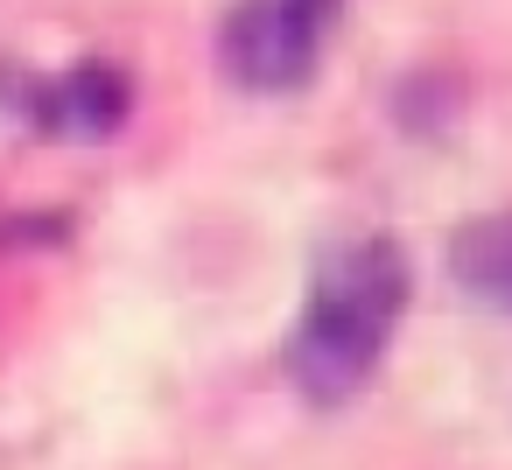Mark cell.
Segmentation results:
<instances>
[{
	"label": "cell",
	"mask_w": 512,
	"mask_h": 470,
	"mask_svg": "<svg viewBox=\"0 0 512 470\" xmlns=\"http://www.w3.org/2000/svg\"><path fill=\"white\" fill-rule=\"evenodd\" d=\"M134 113V78L106 57H78L64 78H36L29 85V120L43 134H78V141H106L120 134Z\"/></svg>",
	"instance_id": "3"
},
{
	"label": "cell",
	"mask_w": 512,
	"mask_h": 470,
	"mask_svg": "<svg viewBox=\"0 0 512 470\" xmlns=\"http://www.w3.org/2000/svg\"><path fill=\"white\" fill-rule=\"evenodd\" d=\"M449 274L470 302L512 316V204L449 232Z\"/></svg>",
	"instance_id": "4"
},
{
	"label": "cell",
	"mask_w": 512,
	"mask_h": 470,
	"mask_svg": "<svg viewBox=\"0 0 512 470\" xmlns=\"http://www.w3.org/2000/svg\"><path fill=\"white\" fill-rule=\"evenodd\" d=\"M407 302H414V267H407V246L393 232H365V239H344L337 253H323L309 302L281 344L288 386L309 407L358 400L365 379L379 372Z\"/></svg>",
	"instance_id": "1"
},
{
	"label": "cell",
	"mask_w": 512,
	"mask_h": 470,
	"mask_svg": "<svg viewBox=\"0 0 512 470\" xmlns=\"http://www.w3.org/2000/svg\"><path fill=\"white\" fill-rule=\"evenodd\" d=\"M456 106H463V85H456L449 71H414V78L393 85V113H400V127H435V120H449Z\"/></svg>",
	"instance_id": "5"
},
{
	"label": "cell",
	"mask_w": 512,
	"mask_h": 470,
	"mask_svg": "<svg viewBox=\"0 0 512 470\" xmlns=\"http://www.w3.org/2000/svg\"><path fill=\"white\" fill-rule=\"evenodd\" d=\"M337 15L344 0H232V15L218 29V71L260 99L302 92L330 57Z\"/></svg>",
	"instance_id": "2"
}]
</instances>
